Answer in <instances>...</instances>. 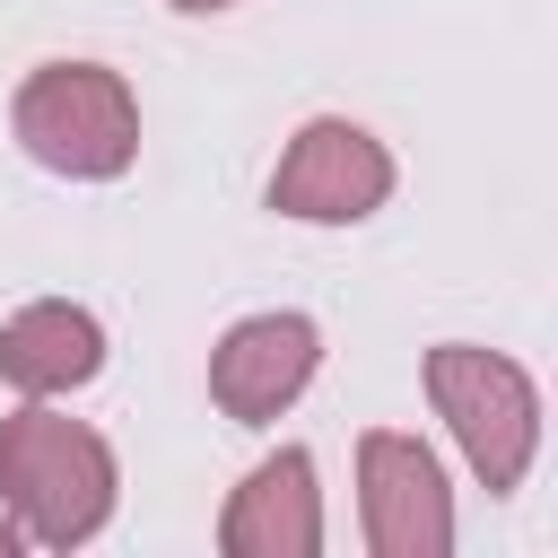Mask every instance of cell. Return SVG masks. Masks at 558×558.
Listing matches in <instances>:
<instances>
[{
  "label": "cell",
  "instance_id": "cell-1",
  "mask_svg": "<svg viewBox=\"0 0 558 558\" xmlns=\"http://www.w3.org/2000/svg\"><path fill=\"white\" fill-rule=\"evenodd\" d=\"M113 497H122V462L87 418L52 401H17L0 418V506L26 532V549L96 541L113 523Z\"/></svg>",
  "mask_w": 558,
  "mask_h": 558
},
{
  "label": "cell",
  "instance_id": "cell-2",
  "mask_svg": "<svg viewBox=\"0 0 558 558\" xmlns=\"http://www.w3.org/2000/svg\"><path fill=\"white\" fill-rule=\"evenodd\" d=\"M9 131L61 183H122L140 166V96L113 61H35L9 96Z\"/></svg>",
  "mask_w": 558,
  "mask_h": 558
},
{
  "label": "cell",
  "instance_id": "cell-3",
  "mask_svg": "<svg viewBox=\"0 0 558 558\" xmlns=\"http://www.w3.org/2000/svg\"><path fill=\"white\" fill-rule=\"evenodd\" d=\"M418 384H427L445 436L462 445L471 480L488 497H514L532 453H541V384L506 349H480V340H436L418 357Z\"/></svg>",
  "mask_w": 558,
  "mask_h": 558
},
{
  "label": "cell",
  "instance_id": "cell-4",
  "mask_svg": "<svg viewBox=\"0 0 558 558\" xmlns=\"http://www.w3.org/2000/svg\"><path fill=\"white\" fill-rule=\"evenodd\" d=\"M392 183H401V166H392V148H384L366 122L314 113V122H296V140L279 148L262 201H270L279 218H296V227H357V218H375V209L392 201Z\"/></svg>",
  "mask_w": 558,
  "mask_h": 558
},
{
  "label": "cell",
  "instance_id": "cell-5",
  "mask_svg": "<svg viewBox=\"0 0 558 558\" xmlns=\"http://www.w3.org/2000/svg\"><path fill=\"white\" fill-rule=\"evenodd\" d=\"M357 532L375 558H453V488L410 427L357 436Z\"/></svg>",
  "mask_w": 558,
  "mask_h": 558
},
{
  "label": "cell",
  "instance_id": "cell-6",
  "mask_svg": "<svg viewBox=\"0 0 558 558\" xmlns=\"http://www.w3.org/2000/svg\"><path fill=\"white\" fill-rule=\"evenodd\" d=\"M314 375H323V323L296 314V305L244 314V323H227L218 349H209V401H218V418H235V427L288 418Z\"/></svg>",
  "mask_w": 558,
  "mask_h": 558
},
{
  "label": "cell",
  "instance_id": "cell-7",
  "mask_svg": "<svg viewBox=\"0 0 558 558\" xmlns=\"http://www.w3.org/2000/svg\"><path fill=\"white\" fill-rule=\"evenodd\" d=\"M218 549L227 558H314L323 549V471L305 445L262 453L227 506H218Z\"/></svg>",
  "mask_w": 558,
  "mask_h": 558
},
{
  "label": "cell",
  "instance_id": "cell-8",
  "mask_svg": "<svg viewBox=\"0 0 558 558\" xmlns=\"http://www.w3.org/2000/svg\"><path fill=\"white\" fill-rule=\"evenodd\" d=\"M105 375V323L70 296H35L0 323V384L17 401H61Z\"/></svg>",
  "mask_w": 558,
  "mask_h": 558
},
{
  "label": "cell",
  "instance_id": "cell-9",
  "mask_svg": "<svg viewBox=\"0 0 558 558\" xmlns=\"http://www.w3.org/2000/svg\"><path fill=\"white\" fill-rule=\"evenodd\" d=\"M174 17H218V9H244V0H166Z\"/></svg>",
  "mask_w": 558,
  "mask_h": 558
},
{
  "label": "cell",
  "instance_id": "cell-10",
  "mask_svg": "<svg viewBox=\"0 0 558 558\" xmlns=\"http://www.w3.org/2000/svg\"><path fill=\"white\" fill-rule=\"evenodd\" d=\"M9 549H26V532H17L9 514H0V558H9Z\"/></svg>",
  "mask_w": 558,
  "mask_h": 558
}]
</instances>
